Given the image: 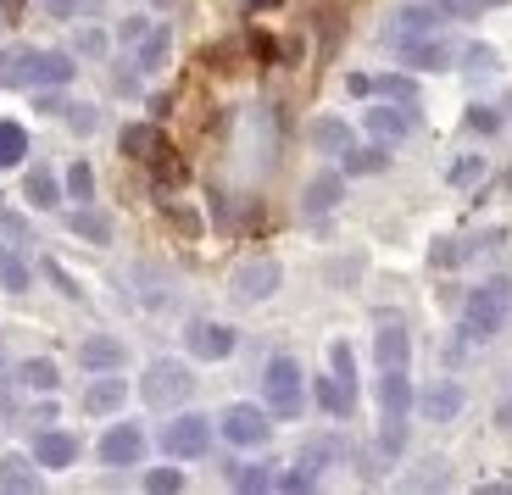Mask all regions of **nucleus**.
Returning a JSON list of instances; mask_svg holds the SVG:
<instances>
[{
  "label": "nucleus",
  "instance_id": "f257e3e1",
  "mask_svg": "<svg viewBox=\"0 0 512 495\" xmlns=\"http://www.w3.org/2000/svg\"><path fill=\"white\" fill-rule=\"evenodd\" d=\"M507 318H512V284L507 279L479 284V290H468V301H462V334L474 345H490L507 329Z\"/></svg>",
  "mask_w": 512,
  "mask_h": 495
},
{
  "label": "nucleus",
  "instance_id": "f03ea898",
  "mask_svg": "<svg viewBox=\"0 0 512 495\" xmlns=\"http://www.w3.org/2000/svg\"><path fill=\"white\" fill-rule=\"evenodd\" d=\"M262 395H268V412L273 418H301V407H307V373H301V362H295L290 351L268 356V368H262Z\"/></svg>",
  "mask_w": 512,
  "mask_h": 495
},
{
  "label": "nucleus",
  "instance_id": "7ed1b4c3",
  "mask_svg": "<svg viewBox=\"0 0 512 495\" xmlns=\"http://www.w3.org/2000/svg\"><path fill=\"white\" fill-rule=\"evenodd\" d=\"M440 23H446V12H440L435 0H401V6H390V12H384L379 45H390V51H407L412 39L440 34Z\"/></svg>",
  "mask_w": 512,
  "mask_h": 495
},
{
  "label": "nucleus",
  "instance_id": "20e7f679",
  "mask_svg": "<svg viewBox=\"0 0 512 495\" xmlns=\"http://www.w3.org/2000/svg\"><path fill=\"white\" fill-rule=\"evenodd\" d=\"M73 56L67 51H39V45H23V51H12V62H6V78H12L17 89H56V84H73Z\"/></svg>",
  "mask_w": 512,
  "mask_h": 495
},
{
  "label": "nucleus",
  "instance_id": "39448f33",
  "mask_svg": "<svg viewBox=\"0 0 512 495\" xmlns=\"http://www.w3.org/2000/svg\"><path fill=\"white\" fill-rule=\"evenodd\" d=\"M140 395L151 401V407H184V401L195 395V379H190V368H184V362L162 356V362H151V368H145Z\"/></svg>",
  "mask_w": 512,
  "mask_h": 495
},
{
  "label": "nucleus",
  "instance_id": "423d86ee",
  "mask_svg": "<svg viewBox=\"0 0 512 495\" xmlns=\"http://www.w3.org/2000/svg\"><path fill=\"white\" fill-rule=\"evenodd\" d=\"M279 284H284V267L273 262V256H256V262H240L229 273V295L240 306H262V301H273L279 295Z\"/></svg>",
  "mask_w": 512,
  "mask_h": 495
},
{
  "label": "nucleus",
  "instance_id": "0eeeda50",
  "mask_svg": "<svg viewBox=\"0 0 512 495\" xmlns=\"http://www.w3.org/2000/svg\"><path fill=\"white\" fill-rule=\"evenodd\" d=\"M218 434L229 445H240V451H256V445H268L273 440V423L262 407H251V401H234L229 412L218 418Z\"/></svg>",
  "mask_w": 512,
  "mask_h": 495
},
{
  "label": "nucleus",
  "instance_id": "6e6552de",
  "mask_svg": "<svg viewBox=\"0 0 512 495\" xmlns=\"http://www.w3.org/2000/svg\"><path fill=\"white\" fill-rule=\"evenodd\" d=\"M162 451L167 457H206L212 451V418L206 412H179L162 429Z\"/></svg>",
  "mask_w": 512,
  "mask_h": 495
},
{
  "label": "nucleus",
  "instance_id": "1a4fd4ad",
  "mask_svg": "<svg viewBox=\"0 0 512 495\" xmlns=\"http://www.w3.org/2000/svg\"><path fill=\"white\" fill-rule=\"evenodd\" d=\"M234 329L229 323H212V318H195L190 329H184V351L195 356V362H223V356H234Z\"/></svg>",
  "mask_w": 512,
  "mask_h": 495
},
{
  "label": "nucleus",
  "instance_id": "9d476101",
  "mask_svg": "<svg viewBox=\"0 0 512 495\" xmlns=\"http://www.w3.org/2000/svg\"><path fill=\"white\" fill-rule=\"evenodd\" d=\"M145 457V429L140 423H112L101 434V462L106 468H134Z\"/></svg>",
  "mask_w": 512,
  "mask_h": 495
},
{
  "label": "nucleus",
  "instance_id": "9b49d317",
  "mask_svg": "<svg viewBox=\"0 0 512 495\" xmlns=\"http://www.w3.org/2000/svg\"><path fill=\"white\" fill-rule=\"evenodd\" d=\"M418 412H423V423H457V412H462V384H457V379L423 384V390H418Z\"/></svg>",
  "mask_w": 512,
  "mask_h": 495
},
{
  "label": "nucleus",
  "instance_id": "f8f14e48",
  "mask_svg": "<svg viewBox=\"0 0 512 495\" xmlns=\"http://www.w3.org/2000/svg\"><path fill=\"white\" fill-rule=\"evenodd\" d=\"M362 123H368V134H373V140H384V145H390V140H412V128H418V112H412V106H373V112L368 117H362Z\"/></svg>",
  "mask_w": 512,
  "mask_h": 495
},
{
  "label": "nucleus",
  "instance_id": "ddd939ff",
  "mask_svg": "<svg viewBox=\"0 0 512 495\" xmlns=\"http://www.w3.org/2000/svg\"><path fill=\"white\" fill-rule=\"evenodd\" d=\"M418 407V390H412L407 368H379V412L384 418H407Z\"/></svg>",
  "mask_w": 512,
  "mask_h": 495
},
{
  "label": "nucleus",
  "instance_id": "4468645a",
  "mask_svg": "<svg viewBox=\"0 0 512 495\" xmlns=\"http://www.w3.org/2000/svg\"><path fill=\"white\" fill-rule=\"evenodd\" d=\"M340 201H346V173L323 167V173L307 184V195H301V212H307V217H323V212H334Z\"/></svg>",
  "mask_w": 512,
  "mask_h": 495
},
{
  "label": "nucleus",
  "instance_id": "2eb2a0df",
  "mask_svg": "<svg viewBox=\"0 0 512 495\" xmlns=\"http://www.w3.org/2000/svg\"><path fill=\"white\" fill-rule=\"evenodd\" d=\"M307 140H312V151H318V156H346L351 145H357V134H351L346 117H312Z\"/></svg>",
  "mask_w": 512,
  "mask_h": 495
},
{
  "label": "nucleus",
  "instance_id": "dca6fc26",
  "mask_svg": "<svg viewBox=\"0 0 512 495\" xmlns=\"http://www.w3.org/2000/svg\"><path fill=\"white\" fill-rule=\"evenodd\" d=\"M407 356H412V334L396 318H384L379 334H373V362L379 368H407Z\"/></svg>",
  "mask_w": 512,
  "mask_h": 495
},
{
  "label": "nucleus",
  "instance_id": "f3484780",
  "mask_svg": "<svg viewBox=\"0 0 512 495\" xmlns=\"http://www.w3.org/2000/svg\"><path fill=\"white\" fill-rule=\"evenodd\" d=\"M78 362H84L90 373H117L128 362V345L112 340V334H90V340L78 345Z\"/></svg>",
  "mask_w": 512,
  "mask_h": 495
},
{
  "label": "nucleus",
  "instance_id": "a211bd4d",
  "mask_svg": "<svg viewBox=\"0 0 512 495\" xmlns=\"http://www.w3.org/2000/svg\"><path fill=\"white\" fill-rule=\"evenodd\" d=\"M401 62L418 67V73H446V67L457 62V51H451V45H440V39L429 34V39H412L407 51H401Z\"/></svg>",
  "mask_w": 512,
  "mask_h": 495
},
{
  "label": "nucleus",
  "instance_id": "6ab92c4d",
  "mask_svg": "<svg viewBox=\"0 0 512 495\" xmlns=\"http://www.w3.org/2000/svg\"><path fill=\"white\" fill-rule=\"evenodd\" d=\"M34 462H39V468H73V462H78V440H73V434H62V429H45L34 440Z\"/></svg>",
  "mask_w": 512,
  "mask_h": 495
},
{
  "label": "nucleus",
  "instance_id": "aec40b11",
  "mask_svg": "<svg viewBox=\"0 0 512 495\" xmlns=\"http://www.w3.org/2000/svg\"><path fill=\"white\" fill-rule=\"evenodd\" d=\"M0 290H6V295H28V290H34V267H28V256L17 251V245H0Z\"/></svg>",
  "mask_w": 512,
  "mask_h": 495
},
{
  "label": "nucleus",
  "instance_id": "412c9836",
  "mask_svg": "<svg viewBox=\"0 0 512 495\" xmlns=\"http://www.w3.org/2000/svg\"><path fill=\"white\" fill-rule=\"evenodd\" d=\"M167 56H173V34H167L162 23H151V34L134 45V67H140V73H162Z\"/></svg>",
  "mask_w": 512,
  "mask_h": 495
},
{
  "label": "nucleus",
  "instance_id": "4be33fe9",
  "mask_svg": "<svg viewBox=\"0 0 512 495\" xmlns=\"http://www.w3.org/2000/svg\"><path fill=\"white\" fill-rule=\"evenodd\" d=\"M128 401V384L117 379V373H101V379L84 390V412H95V418H106V412H117Z\"/></svg>",
  "mask_w": 512,
  "mask_h": 495
},
{
  "label": "nucleus",
  "instance_id": "5701e85b",
  "mask_svg": "<svg viewBox=\"0 0 512 495\" xmlns=\"http://www.w3.org/2000/svg\"><path fill=\"white\" fill-rule=\"evenodd\" d=\"M23 201H28V206H39V212L62 206V184H56L51 167H28V173H23Z\"/></svg>",
  "mask_w": 512,
  "mask_h": 495
},
{
  "label": "nucleus",
  "instance_id": "b1692460",
  "mask_svg": "<svg viewBox=\"0 0 512 495\" xmlns=\"http://www.w3.org/2000/svg\"><path fill=\"white\" fill-rule=\"evenodd\" d=\"M457 62H462V73H468V78H496L501 73V51H496V45H485V39L462 45Z\"/></svg>",
  "mask_w": 512,
  "mask_h": 495
},
{
  "label": "nucleus",
  "instance_id": "393cba45",
  "mask_svg": "<svg viewBox=\"0 0 512 495\" xmlns=\"http://www.w3.org/2000/svg\"><path fill=\"white\" fill-rule=\"evenodd\" d=\"M67 229H73L78 240H90V245H112V217L90 212V206H78V212L67 217Z\"/></svg>",
  "mask_w": 512,
  "mask_h": 495
},
{
  "label": "nucleus",
  "instance_id": "a878e982",
  "mask_svg": "<svg viewBox=\"0 0 512 495\" xmlns=\"http://www.w3.org/2000/svg\"><path fill=\"white\" fill-rule=\"evenodd\" d=\"M17 379H23V390H39V395H51L56 384H62V368H56L51 356H28L23 368H17Z\"/></svg>",
  "mask_w": 512,
  "mask_h": 495
},
{
  "label": "nucleus",
  "instance_id": "bb28decb",
  "mask_svg": "<svg viewBox=\"0 0 512 495\" xmlns=\"http://www.w3.org/2000/svg\"><path fill=\"white\" fill-rule=\"evenodd\" d=\"M334 462H340V440L334 434H318V440H307V451H301V468L318 479V473H329Z\"/></svg>",
  "mask_w": 512,
  "mask_h": 495
},
{
  "label": "nucleus",
  "instance_id": "cd10ccee",
  "mask_svg": "<svg viewBox=\"0 0 512 495\" xmlns=\"http://www.w3.org/2000/svg\"><path fill=\"white\" fill-rule=\"evenodd\" d=\"M329 373L340 379V390L357 401V351H351L346 340H334V345H329Z\"/></svg>",
  "mask_w": 512,
  "mask_h": 495
},
{
  "label": "nucleus",
  "instance_id": "c85d7f7f",
  "mask_svg": "<svg viewBox=\"0 0 512 495\" xmlns=\"http://www.w3.org/2000/svg\"><path fill=\"white\" fill-rule=\"evenodd\" d=\"M117 145H123V156H134V162H151V151L162 145V134H156L151 123H128Z\"/></svg>",
  "mask_w": 512,
  "mask_h": 495
},
{
  "label": "nucleus",
  "instance_id": "c756f323",
  "mask_svg": "<svg viewBox=\"0 0 512 495\" xmlns=\"http://www.w3.org/2000/svg\"><path fill=\"white\" fill-rule=\"evenodd\" d=\"M0 490H39V473L28 457H0Z\"/></svg>",
  "mask_w": 512,
  "mask_h": 495
},
{
  "label": "nucleus",
  "instance_id": "7c9ffc66",
  "mask_svg": "<svg viewBox=\"0 0 512 495\" xmlns=\"http://www.w3.org/2000/svg\"><path fill=\"white\" fill-rule=\"evenodd\" d=\"M373 95H379V101H401V106H412V101H418V84H412L407 73H379V78H373Z\"/></svg>",
  "mask_w": 512,
  "mask_h": 495
},
{
  "label": "nucleus",
  "instance_id": "2f4dec72",
  "mask_svg": "<svg viewBox=\"0 0 512 495\" xmlns=\"http://www.w3.org/2000/svg\"><path fill=\"white\" fill-rule=\"evenodd\" d=\"M479 178H485V156H479V151L457 156V162L446 167V184H451V190H474Z\"/></svg>",
  "mask_w": 512,
  "mask_h": 495
},
{
  "label": "nucleus",
  "instance_id": "473e14b6",
  "mask_svg": "<svg viewBox=\"0 0 512 495\" xmlns=\"http://www.w3.org/2000/svg\"><path fill=\"white\" fill-rule=\"evenodd\" d=\"M151 173H156V184H167V190H173V184H184V178H190V167L179 162V151L156 145V151H151Z\"/></svg>",
  "mask_w": 512,
  "mask_h": 495
},
{
  "label": "nucleus",
  "instance_id": "72a5a7b5",
  "mask_svg": "<svg viewBox=\"0 0 512 495\" xmlns=\"http://www.w3.org/2000/svg\"><path fill=\"white\" fill-rule=\"evenodd\" d=\"M318 407L329 412V418H351V412H357V401H351V395L340 390V379L329 373V379H318Z\"/></svg>",
  "mask_w": 512,
  "mask_h": 495
},
{
  "label": "nucleus",
  "instance_id": "f704fd0d",
  "mask_svg": "<svg viewBox=\"0 0 512 495\" xmlns=\"http://www.w3.org/2000/svg\"><path fill=\"white\" fill-rule=\"evenodd\" d=\"M384 162H390V156H384V140H373V145H351V151H346V173H379Z\"/></svg>",
  "mask_w": 512,
  "mask_h": 495
},
{
  "label": "nucleus",
  "instance_id": "c9c22d12",
  "mask_svg": "<svg viewBox=\"0 0 512 495\" xmlns=\"http://www.w3.org/2000/svg\"><path fill=\"white\" fill-rule=\"evenodd\" d=\"M28 156V134L23 123H0V167H17Z\"/></svg>",
  "mask_w": 512,
  "mask_h": 495
},
{
  "label": "nucleus",
  "instance_id": "e433bc0d",
  "mask_svg": "<svg viewBox=\"0 0 512 495\" xmlns=\"http://www.w3.org/2000/svg\"><path fill=\"white\" fill-rule=\"evenodd\" d=\"M67 201H78V206L95 201V173H90V162H73V167H67Z\"/></svg>",
  "mask_w": 512,
  "mask_h": 495
},
{
  "label": "nucleus",
  "instance_id": "4c0bfd02",
  "mask_svg": "<svg viewBox=\"0 0 512 495\" xmlns=\"http://www.w3.org/2000/svg\"><path fill=\"white\" fill-rule=\"evenodd\" d=\"M229 484H234V490H268L273 473L262 468V462H234V468H229Z\"/></svg>",
  "mask_w": 512,
  "mask_h": 495
},
{
  "label": "nucleus",
  "instance_id": "58836bf2",
  "mask_svg": "<svg viewBox=\"0 0 512 495\" xmlns=\"http://www.w3.org/2000/svg\"><path fill=\"white\" fill-rule=\"evenodd\" d=\"M145 490H151V495H173V490H184V473L179 468H151V473H145Z\"/></svg>",
  "mask_w": 512,
  "mask_h": 495
},
{
  "label": "nucleus",
  "instance_id": "ea45409f",
  "mask_svg": "<svg viewBox=\"0 0 512 495\" xmlns=\"http://www.w3.org/2000/svg\"><path fill=\"white\" fill-rule=\"evenodd\" d=\"M401 445H407V418H384V429H379V451H384V457H396Z\"/></svg>",
  "mask_w": 512,
  "mask_h": 495
},
{
  "label": "nucleus",
  "instance_id": "a19ab883",
  "mask_svg": "<svg viewBox=\"0 0 512 495\" xmlns=\"http://www.w3.org/2000/svg\"><path fill=\"white\" fill-rule=\"evenodd\" d=\"M435 6H440V12H446V17H457V23H468V17L490 12L496 0H435Z\"/></svg>",
  "mask_w": 512,
  "mask_h": 495
},
{
  "label": "nucleus",
  "instance_id": "79ce46f5",
  "mask_svg": "<svg viewBox=\"0 0 512 495\" xmlns=\"http://www.w3.org/2000/svg\"><path fill=\"white\" fill-rule=\"evenodd\" d=\"M90 6H95V0H45V12H51L56 23H78Z\"/></svg>",
  "mask_w": 512,
  "mask_h": 495
},
{
  "label": "nucleus",
  "instance_id": "37998d69",
  "mask_svg": "<svg viewBox=\"0 0 512 495\" xmlns=\"http://www.w3.org/2000/svg\"><path fill=\"white\" fill-rule=\"evenodd\" d=\"M67 128H73V134H95V128H101V112H95V106H67Z\"/></svg>",
  "mask_w": 512,
  "mask_h": 495
},
{
  "label": "nucleus",
  "instance_id": "c03bdc74",
  "mask_svg": "<svg viewBox=\"0 0 512 495\" xmlns=\"http://www.w3.org/2000/svg\"><path fill=\"white\" fill-rule=\"evenodd\" d=\"M73 45H78V56H106V45H112V39H106L101 28H78Z\"/></svg>",
  "mask_w": 512,
  "mask_h": 495
},
{
  "label": "nucleus",
  "instance_id": "a18cd8bd",
  "mask_svg": "<svg viewBox=\"0 0 512 495\" xmlns=\"http://www.w3.org/2000/svg\"><path fill=\"white\" fill-rule=\"evenodd\" d=\"M45 273H51V279H56V290H62L67 301H84V290H78V279H73V273H67L62 262H45Z\"/></svg>",
  "mask_w": 512,
  "mask_h": 495
},
{
  "label": "nucleus",
  "instance_id": "49530a36",
  "mask_svg": "<svg viewBox=\"0 0 512 495\" xmlns=\"http://www.w3.org/2000/svg\"><path fill=\"white\" fill-rule=\"evenodd\" d=\"M145 34H151V17H123V23H117V39H123V45H140Z\"/></svg>",
  "mask_w": 512,
  "mask_h": 495
},
{
  "label": "nucleus",
  "instance_id": "de8ad7c7",
  "mask_svg": "<svg viewBox=\"0 0 512 495\" xmlns=\"http://www.w3.org/2000/svg\"><path fill=\"white\" fill-rule=\"evenodd\" d=\"M312 484H318V479H312V473L307 468H301V473H279V479H273V490H284V495H301V490H312Z\"/></svg>",
  "mask_w": 512,
  "mask_h": 495
},
{
  "label": "nucleus",
  "instance_id": "09e8293b",
  "mask_svg": "<svg viewBox=\"0 0 512 495\" xmlns=\"http://www.w3.org/2000/svg\"><path fill=\"white\" fill-rule=\"evenodd\" d=\"M468 123H474L479 134H496V128H501V117L490 112V106H468Z\"/></svg>",
  "mask_w": 512,
  "mask_h": 495
},
{
  "label": "nucleus",
  "instance_id": "8fccbe9b",
  "mask_svg": "<svg viewBox=\"0 0 512 495\" xmlns=\"http://www.w3.org/2000/svg\"><path fill=\"white\" fill-rule=\"evenodd\" d=\"M112 89H117V95H140V73H134V67H117Z\"/></svg>",
  "mask_w": 512,
  "mask_h": 495
},
{
  "label": "nucleus",
  "instance_id": "3c124183",
  "mask_svg": "<svg viewBox=\"0 0 512 495\" xmlns=\"http://www.w3.org/2000/svg\"><path fill=\"white\" fill-rule=\"evenodd\" d=\"M167 217H173V223H179L184 234H201V217H195L190 206H167Z\"/></svg>",
  "mask_w": 512,
  "mask_h": 495
},
{
  "label": "nucleus",
  "instance_id": "603ef678",
  "mask_svg": "<svg viewBox=\"0 0 512 495\" xmlns=\"http://www.w3.org/2000/svg\"><path fill=\"white\" fill-rule=\"evenodd\" d=\"M429 256H435V267H457V262H462L457 240H440V245H435V251H429Z\"/></svg>",
  "mask_w": 512,
  "mask_h": 495
},
{
  "label": "nucleus",
  "instance_id": "864d4df0",
  "mask_svg": "<svg viewBox=\"0 0 512 495\" xmlns=\"http://www.w3.org/2000/svg\"><path fill=\"white\" fill-rule=\"evenodd\" d=\"M496 429H512V395H507V401L496 407Z\"/></svg>",
  "mask_w": 512,
  "mask_h": 495
},
{
  "label": "nucleus",
  "instance_id": "5fc2aeb1",
  "mask_svg": "<svg viewBox=\"0 0 512 495\" xmlns=\"http://www.w3.org/2000/svg\"><path fill=\"white\" fill-rule=\"evenodd\" d=\"M273 6H284V0H245V12H273Z\"/></svg>",
  "mask_w": 512,
  "mask_h": 495
},
{
  "label": "nucleus",
  "instance_id": "6e6d98bb",
  "mask_svg": "<svg viewBox=\"0 0 512 495\" xmlns=\"http://www.w3.org/2000/svg\"><path fill=\"white\" fill-rule=\"evenodd\" d=\"M151 6H156V12H179L184 0H151Z\"/></svg>",
  "mask_w": 512,
  "mask_h": 495
},
{
  "label": "nucleus",
  "instance_id": "4d7b16f0",
  "mask_svg": "<svg viewBox=\"0 0 512 495\" xmlns=\"http://www.w3.org/2000/svg\"><path fill=\"white\" fill-rule=\"evenodd\" d=\"M507 195H512V173H507Z\"/></svg>",
  "mask_w": 512,
  "mask_h": 495
},
{
  "label": "nucleus",
  "instance_id": "13d9d810",
  "mask_svg": "<svg viewBox=\"0 0 512 495\" xmlns=\"http://www.w3.org/2000/svg\"><path fill=\"white\" fill-rule=\"evenodd\" d=\"M0 362H6V345H0Z\"/></svg>",
  "mask_w": 512,
  "mask_h": 495
}]
</instances>
